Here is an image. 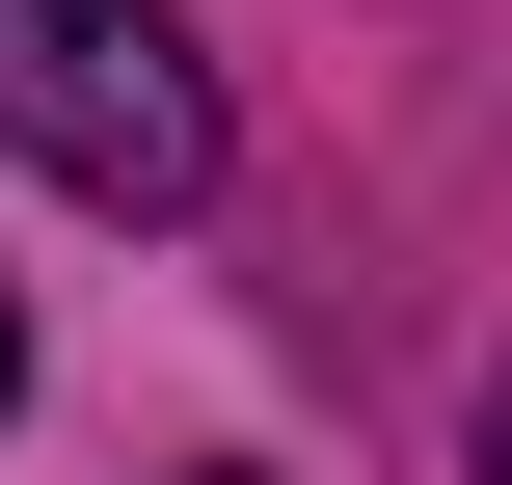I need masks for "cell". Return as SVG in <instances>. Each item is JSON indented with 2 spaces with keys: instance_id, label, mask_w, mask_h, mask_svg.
<instances>
[{
  "instance_id": "4",
  "label": "cell",
  "mask_w": 512,
  "mask_h": 485,
  "mask_svg": "<svg viewBox=\"0 0 512 485\" xmlns=\"http://www.w3.org/2000/svg\"><path fill=\"white\" fill-rule=\"evenodd\" d=\"M189 485H270V459H189Z\"/></svg>"
},
{
  "instance_id": "2",
  "label": "cell",
  "mask_w": 512,
  "mask_h": 485,
  "mask_svg": "<svg viewBox=\"0 0 512 485\" xmlns=\"http://www.w3.org/2000/svg\"><path fill=\"white\" fill-rule=\"evenodd\" d=\"M0 405H27V297H0Z\"/></svg>"
},
{
  "instance_id": "3",
  "label": "cell",
  "mask_w": 512,
  "mask_h": 485,
  "mask_svg": "<svg viewBox=\"0 0 512 485\" xmlns=\"http://www.w3.org/2000/svg\"><path fill=\"white\" fill-rule=\"evenodd\" d=\"M486 485H512V378H486Z\"/></svg>"
},
{
  "instance_id": "1",
  "label": "cell",
  "mask_w": 512,
  "mask_h": 485,
  "mask_svg": "<svg viewBox=\"0 0 512 485\" xmlns=\"http://www.w3.org/2000/svg\"><path fill=\"white\" fill-rule=\"evenodd\" d=\"M0 162H54L81 216H216V54L189 0H0Z\"/></svg>"
}]
</instances>
